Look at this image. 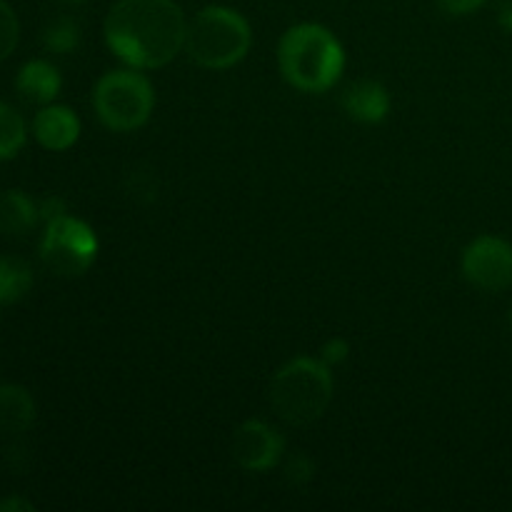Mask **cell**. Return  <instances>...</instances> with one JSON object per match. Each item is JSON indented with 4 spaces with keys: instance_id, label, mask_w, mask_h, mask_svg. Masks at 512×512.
I'll return each instance as SVG.
<instances>
[{
    "instance_id": "d6986e66",
    "label": "cell",
    "mask_w": 512,
    "mask_h": 512,
    "mask_svg": "<svg viewBox=\"0 0 512 512\" xmlns=\"http://www.w3.org/2000/svg\"><path fill=\"white\" fill-rule=\"evenodd\" d=\"M128 193L135 195L138 203H150V200H155V195H158V183H155L153 175L145 173V170H135V173L130 175Z\"/></svg>"
},
{
    "instance_id": "7a4b0ae2",
    "label": "cell",
    "mask_w": 512,
    "mask_h": 512,
    "mask_svg": "<svg viewBox=\"0 0 512 512\" xmlns=\"http://www.w3.org/2000/svg\"><path fill=\"white\" fill-rule=\"evenodd\" d=\"M283 78L300 93H328L345 70V50L333 30L320 23H300L285 30L278 45Z\"/></svg>"
},
{
    "instance_id": "e0dca14e",
    "label": "cell",
    "mask_w": 512,
    "mask_h": 512,
    "mask_svg": "<svg viewBox=\"0 0 512 512\" xmlns=\"http://www.w3.org/2000/svg\"><path fill=\"white\" fill-rule=\"evenodd\" d=\"M20 38V25H18V15L13 13L5 0H0V63L8 58L10 53L15 50Z\"/></svg>"
},
{
    "instance_id": "603a6c76",
    "label": "cell",
    "mask_w": 512,
    "mask_h": 512,
    "mask_svg": "<svg viewBox=\"0 0 512 512\" xmlns=\"http://www.w3.org/2000/svg\"><path fill=\"white\" fill-rule=\"evenodd\" d=\"M35 505L30 500L18 498V495H10V498L0 500V512H33Z\"/></svg>"
},
{
    "instance_id": "277c9868",
    "label": "cell",
    "mask_w": 512,
    "mask_h": 512,
    "mask_svg": "<svg viewBox=\"0 0 512 512\" xmlns=\"http://www.w3.org/2000/svg\"><path fill=\"white\" fill-rule=\"evenodd\" d=\"M253 30L248 20L225 5H208L185 30V53L193 63L208 70H228L248 55Z\"/></svg>"
},
{
    "instance_id": "4fadbf2b",
    "label": "cell",
    "mask_w": 512,
    "mask_h": 512,
    "mask_svg": "<svg viewBox=\"0 0 512 512\" xmlns=\"http://www.w3.org/2000/svg\"><path fill=\"white\" fill-rule=\"evenodd\" d=\"M40 223V210L23 190H5L0 195V233L18 238Z\"/></svg>"
},
{
    "instance_id": "484cf974",
    "label": "cell",
    "mask_w": 512,
    "mask_h": 512,
    "mask_svg": "<svg viewBox=\"0 0 512 512\" xmlns=\"http://www.w3.org/2000/svg\"><path fill=\"white\" fill-rule=\"evenodd\" d=\"M510 325H512V310H510Z\"/></svg>"
},
{
    "instance_id": "2e32d148",
    "label": "cell",
    "mask_w": 512,
    "mask_h": 512,
    "mask_svg": "<svg viewBox=\"0 0 512 512\" xmlns=\"http://www.w3.org/2000/svg\"><path fill=\"white\" fill-rule=\"evenodd\" d=\"M43 45L55 55L73 53L80 45V25L73 18H58L43 30Z\"/></svg>"
},
{
    "instance_id": "cb8c5ba5",
    "label": "cell",
    "mask_w": 512,
    "mask_h": 512,
    "mask_svg": "<svg viewBox=\"0 0 512 512\" xmlns=\"http://www.w3.org/2000/svg\"><path fill=\"white\" fill-rule=\"evenodd\" d=\"M498 18L503 28H508L512 33V0H498Z\"/></svg>"
},
{
    "instance_id": "5b68a950",
    "label": "cell",
    "mask_w": 512,
    "mask_h": 512,
    "mask_svg": "<svg viewBox=\"0 0 512 512\" xmlns=\"http://www.w3.org/2000/svg\"><path fill=\"white\" fill-rule=\"evenodd\" d=\"M95 115L115 133L143 128L155 108V90L138 70H110L93 88Z\"/></svg>"
},
{
    "instance_id": "8992f818",
    "label": "cell",
    "mask_w": 512,
    "mask_h": 512,
    "mask_svg": "<svg viewBox=\"0 0 512 512\" xmlns=\"http://www.w3.org/2000/svg\"><path fill=\"white\" fill-rule=\"evenodd\" d=\"M98 235L85 220L73 215H60V218L45 223L43 240H40V258L45 268L53 270L63 278H78L98 258Z\"/></svg>"
},
{
    "instance_id": "7c38bea8",
    "label": "cell",
    "mask_w": 512,
    "mask_h": 512,
    "mask_svg": "<svg viewBox=\"0 0 512 512\" xmlns=\"http://www.w3.org/2000/svg\"><path fill=\"white\" fill-rule=\"evenodd\" d=\"M35 423V400L23 385H0V433L20 435Z\"/></svg>"
},
{
    "instance_id": "8fae6325",
    "label": "cell",
    "mask_w": 512,
    "mask_h": 512,
    "mask_svg": "<svg viewBox=\"0 0 512 512\" xmlns=\"http://www.w3.org/2000/svg\"><path fill=\"white\" fill-rule=\"evenodd\" d=\"M15 88L28 103L50 105L63 88V78H60L58 68L48 60H30L20 68Z\"/></svg>"
},
{
    "instance_id": "44dd1931",
    "label": "cell",
    "mask_w": 512,
    "mask_h": 512,
    "mask_svg": "<svg viewBox=\"0 0 512 512\" xmlns=\"http://www.w3.org/2000/svg\"><path fill=\"white\" fill-rule=\"evenodd\" d=\"M38 210H40V220H43V223H50V220H55V218H60V215L68 213V210H65V203L58 198V195H50V198H45L43 203L38 205Z\"/></svg>"
},
{
    "instance_id": "6da1fadb",
    "label": "cell",
    "mask_w": 512,
    "mask_h": 512,
    "mask_svg": "<svg viewBox=\"0 0 512 512\" xmlns=\"http://www.w3.org/2000/svg\"><path fill=\"white\" fill-rule=\"evenodd\" d=\"M185 30L175 0H118L105 18V43L130 68L155 70L185 50Z\"/></svg>"
},
{
    "instance_id": "30bf717a",
    "label": "cell",
    "mask_w": 512,
    "mask_h": 512,
    "mask_svg": "<svg viewBox=\"0 0 512 512\" xmlns=\"http://www.w3.org/2000/svg\"><path fill=\"white\" fill-rule=\"evenodd\" d=\"M343 110L350 120L363 125H378L390 113V93L378 80H358L343 93Z\"/></svg>"
},
{
    "instance_id": "ffe728a7",
    "label": "cell",
    "mask_w": 512,
    "mask_h": 512,
    "mask_svg": "<svg viewBox=\"0 0 512 512\" xmlns=\"http://www.w3.org/2000/svg\"><path fill=\"white\" fill-rule=\"evenodd\" d=\"M348 355H350L348 340L338 338V335H335V338H330L328 343L323 345V350H320V360H323V363L328 365V368H335V365H343L345 360H348Z\"/></svg>"
},
{
    "instance_id": "9a60e30c",
    "label": "cell",
    "mask_w": 512,
    "mask_h": 512,
    "mask_svg": "<svg viewBox=\"0 0 512 512\" xmlns=\"http://www.w3.org/2000/svg\"><path fill=\"white\" fill-rule=\"evenodd\" d=\"M25 138V120L15 108L8 103H0V163L3 160H13L15 155L23 150Z\"/></svg>"
},
{
    "instance_id": "52a82bcc",
    "label": "cell",
    "mask_w": 512,
    "mask_h": 512,
    "mask_svg": "<svg viewBox=\"0 0 512 512\" xmlns=\"http://www.w3.org/2000/svg\"><path fill=\"white\" fill-rule=\"evenodd\" d=\"M463 275L485 293H503L512 285V245L498 235H480L465 248Z\"/></svg>"
},
{
    "instance_id": "7402d4cb",
    "label": "cell",
    "mask_w": 512,
    "mask_h": 512,
    "mask_svg": "<svg viewBox=\"0 0 512 512\" xmlns=\"http://www.w3.org/2000/svg\"><path fill=\"white\" fill-rule=\"evenodd\" d=\"M485 0H438L440 8L450 15H468L478 10Z\"/></svg>"
},
{
    "instance_id": "ba28073f",
    "label": "cell",
    "mask_w": 512,
    "mask_h": 512,
    "mask_svg": "<svg viewBox=\"0 0 512 512\" xmlns=\"http://www.w3.org/2000/svg\"><path fill=\"white\" fill-rule=\"evenodd\" d=\"M285 455V438L265 420H245L233 435V458L248 473H268Z\"/></svg>"
},
{
    "instance_id": "9c48e42d",
    "label": "cell",
    "mask_w": 512,
    "mask_h": 512,
    "mask_svg": "<svg viewBox=\"0 0 512 512\" xmlns=\"http://www.w3.org/2000/svg\"><path fill=\"white\" fill-rule=\"evenodd\" d=\"M33 133L45 150H68L80 138V120L68 105H43L33 120Z\"/></svg>"
},
{
    "instance_id": "3957f363",
    "label": "cell",
    "mask_w": 512,
    "mask_h": 512,
    "mask_svg": "<svg viewBox=\"0 0 512 512\" xmlns=\"http://www.w3.org/2000/svg\"><path fill=\"white\" fill-rule=\"evenodd\" d=\"M333 390V368L320 358L300 355L275 370L270 380V408L293 428H308L325 415Z\"/></svg>"
},
{
    "instance_id": "ac0fdd59",
    "label": "cell",
    "mask_w": 512,
    "mask_h": 512,
    "mask_svg": "<svg viewBox=\"0 0 512 512\" xmlns=\"http://www.w3.org/2000/svg\"><path fill=\"white\" fill-rule=\"evenodd\" d=\"M283 473H285V480H288L290 485H295V488H303V485H308L310 480L315 478V460L305 453L290 455L283 465Z\"/></svg>"
},
{
    "instance_id": "d4e9b609",
    "label": "cell",
    "mask_w": 512,
    "mask_h": 512,
    "mask_svg": "<svg viewBox=\"0 0 512 512\" xmlns=\"http://www.w3.org/2000/svg\"><path fill=\"white\" fill-rule=\"evenodd\" d=\"M60 3H65V5H80V3H83V0H60Z\"/></svg>"
},
{
    "instance_id": "5bb4252c",
    "label": "cell",
    "mask_w": 512,
    "mask_h": 512,
    "mask_svg": "<svg viewBox=\"0 0 512 512\" xmlns=\"http://www.w3.org/2000/svg\"><path fill=\"white\" fill-rule=\"evenodd\" d=\"M33 288V270L20 258H0V308L23 300Z\"/></svg>"
}]
</instances>
